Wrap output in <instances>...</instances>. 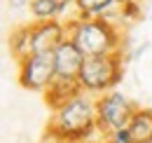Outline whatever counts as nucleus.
I'll return each instance as SVG.
<instances>
[{"instance_id": "2", "label": "nucleus", "mask_w": 152, "mask_h": 143, "mask_svg": "<svg viewBox=\"0 0 152 143\" xmlns=\"http://www.w3.org/2000/svg\"><path fill=\"white\" fill-rule=\"evenodd\" d=\"M68 38L82 49L84 56L122 54V31L108 19L73 17L68 21Z\"/></svg>"}, {"instance_id": "4", "label": "nucleus", "mask_w": 152, "mask_h": 143, "mask_svg": "<svg viewBox=\"0 0 152 143\" xmlns=\"http://www.w3.org/2000/svg\"><path fill=\"white\" fill-rule=\"evenodd\" d=\"M138 110V106L133 103L131 99L122 91H108L103 96L96 99V122H98V131L110 136L113 131L129 127L133 113Z\"/></svg>"}, {"instance_id": "8", "label": "nucleus", "mask_w": 152, "mask_h": 143, "mask_svg": "<svg viewBox=\"0 0 152 143\" xmlns=\"http://www.w3.org/2000/svg\"><path fill=\"white\" fill-rule=\"evenodd\" d=\"M124 2L126 0H75L73 10H75V17L82 19H108L113 21L115 17H122V10H124Z\"/></svg>"}, {"instance_id": "12", "label": "nucleus", "mask_w": 152, "mask_h": 143, "mask_svg": "<svg viewBox=\"0 0 152 143\" xmlns=\"http://www.w3.org/2000/svg\"><path fill=\"white\" fill-rule=\"evenodd\" d=\"M10 49H12V54H14L17 61H23L26 56L33 54V47H31V24L17 26V28L10 33Z\"/></svg>"}, {"instance_id": "7", "label": "nucleus", "mask_w": 152, "mask_h": 143, "mask_svg": "<svg viewBox=\"0 0 152 143\" xmlns=\"http://www.w3.org/2000/svg\"><path fill=\"white\" fill-rule=\"evenodd\" d=\"M84 54L77 47L70 38H66L56 49H54V63H56V75L58 77H73L77 80V75L84 66Z\"/></svg>"}, {"instance_id": "9", "label": "nucleus", "mask_w": 152, "mask_h": 143, "mask_svg": "<svg viewBox=\"0 0 152 143\" xmlns=\"http://www.w3.org/2000/svg\"><path fill=\"white\" fill-rule=\"evenodd\" d=\"M70 7H73V2H68V0H31L28 12L33 21H61Z\"/></svg>"}, {"instance_id": "3", "label": "nucleus", "mask_w": 152, "mask_h": 143, "mask_svg": "<svg viewBox=\"0 0 152 143\" xmlns=\"http://www.w3.org/2000/svg\"><path fill=\"white\" fill-rule=\"evenodd\" d=\"M124 75V56L122 54H108V56H87L84 66L77 75L80 89L89 96H103L113 91Z\"/></svg>"}, {"instance_id": "1", "label": "nucleus", "mask_w": 152, "mask_h": 143, "mask_svg": "<svg viewBox=\"0 0 152 143\" xmlns=\"http://www.w3.org/2000/svg\"><path fill=\"white\" fill-rule=\"evenodd\" d=\"M94 131H98L96 122V99L80 91L70 101L52 110V120L47 125V134L68 143H84Z\"/></svg>"}, {"instance_id": "13", "label": "nucleus", "mask_w": 152, "mask_h": 143, "mask_svg": "<svg viewBox=\"0 0 152 143\" xmlns=\"http://www.w3.org/2000/svg\"><path fill=\"white\" fill-rule=\"evenodd\" d=\"M108 143H136V141H133L129 127H122V129H117V131H113L108 136Z\"/></svg>"}, {"instance_id": "5", "label": "nucleus", "mask_w": 152, "mask_h": 143, "mask_svg": "<svg viewBox=\"0 0 152 143\" xmlns=\"http://www.w3.org/2000/svg\"><path fill=\"white\" fill-rule=\"evenodd\" d=\"M17 80L23 89L28 91H45L52 87L56 80V63H54V52L45 54H31L23 61H19V73Z\"/></svg>"}, {"instance_id": "15", "label": "nucleus", "mask_w": 152, "mask_h": 143, "mask_svg": "<svg viewBox=\"0 0 152 143\" xmlns=\"http://www.w3.org/2000/svg\"><path fill=\"white\" fill-rule=\"evenodd\" d=\"M68 2H73V5H75V0H68Z\"/></svg>"}, {"instance_id": "11", "label": "nucleus", "mask_w": 152, "mask_h": 143, "mask_svg": "<svg viewBox=\"0 0 152 143\" xmlns=\"http://www.w3.org/2000/svg\"><path fill=\"white\" fill-rule=\"evenodd\" d=\"M129 131H131L136 143H145L152 139V108H138L133 113L131 122H129Z\"/></svg>"}, {"instance_id": "10", "label": "nucleus", "mask_w": 152, "mask_h": 143, "mask_svg": "<svg viewBox=\"0 0 152 143\" xmlns=\"http://www.w3.org/2000/svg\"><path fill=\"white\" fill-rule=\"evenodd\" d=\"M80 85H77V80H73V77H58L52 82V87L45 91V103L52 108V110H56L58 106H63L66 101H70L73 96H77L80 94Z\"/></svg>"}, {"instance_id": "16", "label": "nucleus", "mask_w": 152, "mask_h": 143, "mask_svg": "<svg viewBox=\"0 0 152 143\" xmlns=\"http://www.w3.org/2000/svg\"><path fill=\"white\" fill-rule=\"evenodd\" d=\"M145 143H152V139H150V141H145Z\"/></svg>"}, {"instance_id": "14", "label": "nucleus", "mask_w": 152, "mask_h": 143, "mask_svg": "<svg viewBox=\"0 0 152 143\" xmlns=\"http://www.w3.org/2000/svg\"><path fill=\"white\" fill-rule=\"evenodd\" d=\"M12 7H28L31 5V0H7Z\"/></svg>"}, {"instance_id": "6", "label": "nucleus", "mask_w": 152, "mask_h": 143, "mask_svg": "<svg viewBox=\"0 0 152 143\" xmlns=\"http://www.w3.org/2000/svg\"><path fill=\"white\" fill-rule=\"evenodd\" d=\"M66 38H68V24L66 21H33L31 24L33 54L54 52Z\"/></svg>"}]
</instances>
